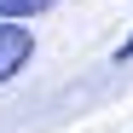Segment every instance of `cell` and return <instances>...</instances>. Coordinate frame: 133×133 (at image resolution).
Returning <instances> with one entry per match:
<instances>
[{
  "label": "cell",
  "instance_id": "obj_2",
  "mask_svg": "<svg viewBox=\"0 0 133 133\" xmlns=\"http://www.w3.org/2000/svg\"><path fill=\"white\" fill-rule=\"evenodd\" d=\"M58 0H0V23H23V17H41Z\"/></svg>",
  "mask_w": 133,
  "mask_h": 133
},
{
  "label": "cell",
  "instance_id": "obj_3",
  "mask_svg": "<svg viewBox=\"0 0 133 133\" xmlns=\"http://www.w3.org/2000/svg\"><path fill=\"white\" fill-rule=\"evenodd\" d=\"M116 58H133V35H127V41H122V52H116Z\"/></svg>",
  "mask_w": 133,
  "mask_h": 133
},
{
  "label": "cell",
  "instance_id": "obj_1",
  "mask_svg": "<svg viewBox=\"0 0 133 133\" xmlns=\"http://www.w3.org/2000/svg\"><path fill=\"white\" fill-rule=\"evenodd\" d=\"M29 58H35L29 23H0V81H12L17 70H29Z\"/></svg>",
  "mask_w": 133,
  "mask_h": 133
}]
</instances>
